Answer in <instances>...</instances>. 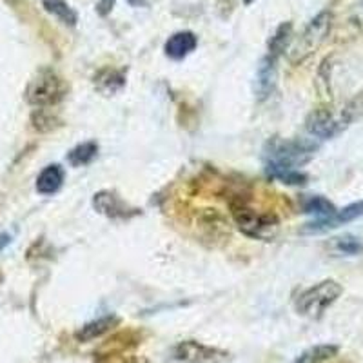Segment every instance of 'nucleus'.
<instances>
[{
	"label": "nucleus",
	"mask_w": 363,
	"mask_h": 363,
	"mask_svg": "<svg viewBox=\"0 0 363 363\" xmlns=\"http://www.w3.org/2000/svg\"><path fill=\"white\" fill-rule=\"evenodd\" d=\"M316 149L318 144L306 140V138L289 140V138L274 136V138L267 140V144H265L264 160L265 165H280V167L298 169V167L309 164L313 160Z\"/></svg>",
	"instance_id": "obj_1"
},
{
	"label": "nucleus",
	"mask_w": 363,
	"mask_h": 363,
	"mask_svg": "<svg viewBox=\"0 0 363 363\" xmlns=\"http://www.w3.org/2000/svg\"><path fill=\"white\" fill-rule=\"evenodd\" d=\"M69 86L58 73L50 67L38 71L33 80L28 84L26 100L37 109H51L66 99Z\"/></svg>",
	"instance_id": "obj_2"
},
{
	"label": "nucleus",
	"mask_w": 363,
	"mask_h": 363,
	"mask_svg": "<svg viewBox=\"0 0 363 363\" xmlns=\"http://www.w3.org/2000/svg\"><path fill=\"white\" fill-rule=\"evenodd\" d=\"M231 215L238 229L245 236L255 240H272L278 233V218L271 213H262V211L252 209L242 200H233L231 202Z\"/></svg>",
	"instance_id": "obj_3"
},
{
	"label": "nucleus",
	"mask_w": 363,
	"mask_h": 363,
	"mask_svg": "<svg viewBox=\"0 0 363 363\" xmlns=\"http://www.w3.org/2000/svg\"><path fill=\"white\" fill-rule=\"evenodd\" d=\"M343 293V287L336 280H323L313 285L298 296L296 311L301 316L320 320Z\"/></svg>",
	"instance_id": "obj_4"
},
{
	"label": "nucleus",
	"mask_w": 363,
	"mask_h": 363,
	"mask_svg": "<svg viewBox=\"0 0 363 363\" xmlns=\"http://www.w3.org/2000/svg\"><path fill=\"white\" fill-rule=\"evenodd\" d=\"M330 28H333V13L322 11L318 13L316 17L309 22L303 33L298 37V40L291 45L289 50V60L291 64L298 66V64L306 62L307 58L314 53V51L323 44V40L329 35Z\"/></svg>",
	"instance_id": "obj_5"
},
{
	"label": "nucleus",
	"mask_w": 363,
	"mask_h": 363,
	"mask_svg": "<svg viewBox=\"0 0 363 363\" xmlns=\"http://www.w3.org/2000/svg\"><path fill=\"white\" fill-rule=\"evenodd\" d=\"M351 125L349 118L345 116L343 109L340 111H333L329 108H318L307 116L306 129L311 136L322 138V140H329L335 138L340 133L345 131Z\"/></svg>",
	"instance_id": "obj_6"
},
{
	"label": "nucleus",
	"mask_w": 363,
	"mask_h": 363,
	"mask_svg": "<svg viewBox=\"0 0 363 363\" xmlns=\"http://www.w3.org/2000/svg\"><path fill=\"white\" fill-rule=\"evenodd\" d=\"M359 216H363V202H354L351 206L336 211L335 215L327 216V218H316L314 222L306 223L300 229V233L301 235H322V233L333 231L340 225H345V223L352 222Z\"/></svg>",
	"instance_id": "obj_7"
},
{
	"label": "nucleus",
	"mask_w": 363,
	"mask_h": 363,
	"mask_svg": "<svg viewBox=\"0 0 363 363\" xmlns=\"http://www.w3.org/2000/svg\"><path fill=\"white\" fill-rule=\"evenodd\" d=\"M174 358L182 363H222L229 356L218 349H211V347L189 340L174 347Z\"/></svg>",
	"instance_id": "obj_8"
},
{
	"label": "nucleus",
	"mask_w": 363,
	"mask_h": 363,
	"mask_svg": "<svg viewBox=\"0 0 363 363\" xmlns=\"http://www.w3.org/2000/svg\"><path fill=\"white\" fill-rule=\"evenodd\" d=\"M93 207L96 213L108 218H131L138 215V209L129 207L115 191H99L93 196Z\"/></svg>",
	"instance_id": "obj_9"
},
{
	"label": "nucleus",
	"mask_w": 363,
	"mask_h": 363,
	"mask_svg": "<svg viewBox=\"0 0 363 363\" xmlns=\"http://www.w3.org/2000/svg\"><path fill=\"white\" fill-rule=\"evenodd\" d=\"M277 58L265 55L262 58L258 71H256V93H258V99L265 100L271 96V93L277 87Z\"/></svg>",
	"instance_id": "obj_10"
},
{
	"label": "nucleus",
	"mask_w": 363,
	"mask_h": 363,
	"mask_svg": "<svg viewBox=\"0 0 363 363\" xmlns=\"http://www.w3.org/2000/svg\"><path fill=\"white\" fill-rule=\"evenodd\" d=\"M196 45H199V38L193 31H178V33L171 35L167 38L164 51L173 60H182V58H186L187 55L193 53L196 50Z\"/></svg>",
	"instance_id": "obj_11"
},
{
	"label": "nucleus",
	"mask_w": 363,
	"mask_h": 363,
	"mask_svg": "<svg viewBox=\"0 0 363 363\" xmlns=\"http://www.w3.org/2000/svg\"><path fill=\"white\" fill-rule=\"evenodd\" d=\"M124 86H125L124 71L106 67V69H100L99 73L95 74V87L106 96L115 95V93H118Z\"/></svg>",
	"instance_id": "obj_12"
},
{
	"label": "nucleus",
	"mask_w": 363,
	"mask_h": 363,
	"mask_svg": "<svg viewBox=\"0 0 363 363\" xmlns=\"http://www.w3.org/2000/svg\"><path fill=\"white\" fill-rule=\"evenodd\" d=\"M64 184V169L58 164H51L42 169L37 178V191L40 194H55Z\"/></svg>",
	"instance_id": "obj_13"
},
{
	"label": "nucleus",
	"mask_w": 363,
	"mask_h": 363,
	"mask_svg": "<svg viewBox=\"0 0 363 363\" xmlns=\"http://www.w3.org/2000/svg\"><path fill=\"white\" fill-rule=\"evenodd\" d=\"M325 247L335 256H358L363 252V242L354 235H342L330 238Z\"/></svg>",
	"instance_id": "obj_14"
},
{
	"label": "nucleus",
	"mask_w": 363,
	"mask_h": 363,
	"mask_svg": "<svg viewBox=\"0 0 363 363\" xmlns=\"http://www.w3.org/2000/svg\"><path fill=\"white\" fill-rule=\"evenodd\" d=\"M291 40H293V22H284V24L278 26V29L269 40V57L278 60L285 51L289 50Z\"/></svg>",
	"instance_id": "obj_15"
},
{
	"label": "nucleus",
	"mask_w": 363,
	"mask_h": 363,
	"mask_svg": "<svg viewBox=\"0 0 363 363\" xmlns=\"http://www.w3.org/2000/svg\"><path fill=\"white\" fill-rule=\"evenodd\" d=\"M118 323V318L116 316H104L99 320H93V322L86 323L82 329L77 333V340L79 342H91V340L100 338L102 335H106L108 330H111L113 325Z\"/></svg>",
	"instance_id": "obj_16"
},
{
	"label": "nucleus",
	"mask_w": 363,
	"mask_h": 363,
	"mask_svg": "<svg viewBox=\"0 0 363 363\" xmlns=\"http://www.w3.org/2000/svg\"><path fill=\"white\" fill-rule=\"evenodd\" d=\"M265 174L272 180H278L287 186H303L307 182V174L300 169L291 167H280V165H265Z\"/></svg>",
	"instance_id": "obj_17"
},
{
	"label": "nucleus",
	"mask_w": 363,
	"mask_h": 363,
	"mask_svg": "<svg viewBox=\"0 0 363 363\" xmlns=\"http://www.w3.org/2000/svg\"><path fill=\"white\" fill-rule=\"evenodd\" d=\"M42 6H44L45 11L51 13L53 17H57L58 21L62 22V24L69 26V28L77 26V22H79V15L67 4L66 0H44Z\"/></svg>",
	"instance_id": "obj_18"
},
{
	"label": "nucleus",
	"mask_w": 363,
	"mask_h": 363,
	"mask_svg": "<svg viewBox=\"0 0 363 363\" xmlns=\"http://www.w3.org/2000/svg\"><path fill=\"white\" fill-rule=\"evenodd\" d=\"M96 153H99V145H96V142H84V144H79L67 153V162H69L73 167H80V165L91 164L93 158L96 157Z\"/></svg>",
	"instance_id": "obj_19"
},
{
	"label": "nucleus",
	"mask_w": 363,
	"mask_h": 363,
	"mask_svg": "<svg viewBox=\"0 0 363 363\" xmlns=\"http://www.w3.org/2000/svg\"><path fill=\"white\" fill-rule=\"evenodd\" d=\"M338 354L336 345H314L301 352L294 363H323Z\"/></svg>",
	"instance_id": "obj_20"
},
{
	"label": "nucleus",
	"mask_w": 363,
	"mask_h": 363,
	"mask_svg": "<svg viewBox=\"0 0 363 363\" xmlns=\"http://www.w3.org/2000/svg\"><path fill=\"white\" fill-rule=\"evenodd\" d=\"M335 203L329 202L323 196H309V199L303 200V213L307 215H314L316 218H327V216L335 215L336 213Z\"/></svg>",
	"instance_id": "obj_21"
},
{
	"label": "nucleus",
	"mask_w": 363,
	"mask_h": 363,
	"mask_svg": "<svg viewBox=\"0 0 363 363\" xmlns=\"http://www.w3.org/2000/svg\"><path fill=\"white\" fill-rule=\"evenodd\" d=\"M31 122H33V128L37 129V131L45 133L57 128L58 120L51 115L50 109H37V111L33 113V116H31Z\"/></svg>",
	"instance_id": "obj_22"
},
{
	"label": "nucleus",
	"mask_w": 363,
	"mask_h": 363,
	"mask_svg": "<svg viewBox=\"0 0 363 363\" xmlns=\"http://www.w3.org/2000/svg\"><path fill=\"white\" fill-rule=\"evenodd\" d=\"M343 113L349 118V122H354V120L363 118V89L359 93H356L349 102L343 106Z\"/></svg>",
	"instance_id": "obj_23"
},
{
	"label": "nucleus",
	"mask_w": 363,
	"mask_h": 363,
	"mask_svg": "<svg viewBox=\"0 0 363 363\" xmlns=\"http://www.w3.org/2000/svg\"><path fill=\"white\" fill-rule=\"evenodd\" d=\"M116 0H100L99 4H96V13H99L100 17H108L109 13L113 11L115 8Z\"/></svg>",
	"instance_id": "obj_24"
},
{
	"label": "nucleus",
	"mask_w": 363,
	"mask_h": 363,
	"mask_svg": "<svg viewBox=\"0 0 363 363\" xmlns=\"http://www.w3.org/2000/svg\"><path fill=\"white\" fill-rule=\"evenodd\" d=\"M9 244H11V236L8 233H0V252L4 251Z\"/></svg>",
	"instance_id": "obj_25"
},
{
	"label": "nucleus",
	"mask_w": 363,
	"mask_h": 363,
	"mask_svg": "<svg viewBox=\"0 0 363 363\" xmlns=\"http://www.w3.org/2000/svg\"><path fill=\"white\" fill-rule=\"evenodd\" d=\"M128 2L133 8H144V6H147V0H128Z\"/></svg>",
	"instance_id": "obj_26"
},
{
	"label": "nucleus",
	"mask_w": 363,
	"mask_h": 363,
	"mask_svg": "<svg viewBox=\"0 0 363 363\" xmlns=\"http://www.w3.org/2000/svg\"><path fill=\"white\" fill-rule=\"evenodd\" d=\"M252 2H255V0H244V4H245V6H251Z\"/></svg>",
	"instance_id": "obj_27"
}]
</instances>
